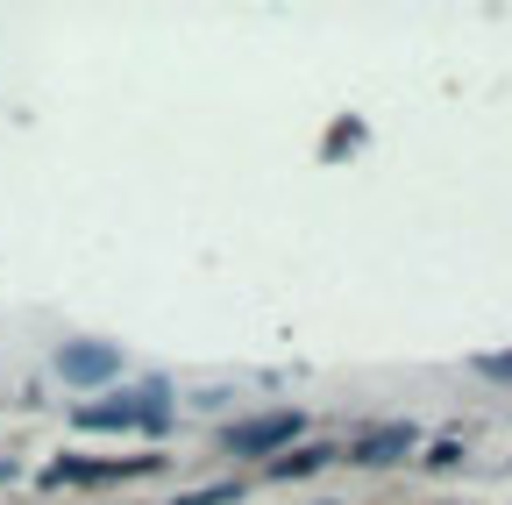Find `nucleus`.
<instances>
[{
    "mask_svg": "<svg viewBox=\"0 0 512 505\" xmlns=\"http://www.w3.org/2000/svg\"><path fill=\"white\" fill-rule=\"evenodd\" d=\"M292 434H306V420H299V413H256V420H235V427L221 434V449L249 463V456H278Z\"/></svg>",
    "mask_w": 512,
    "mask_h": 505,
    "instance_id": "nucleus-1",
    "label": "nucleus"
},
{
    "mask_svg": "<svg viewBox=\"0 0 512 505\" xmlns=\"http://www.w3.org/2000/svg\"><path fill=\"white\" fill-rule=\"evenodd\" d=\"M114 370H121V349H107V342H64L57 349V377H64V385H107Z\"/></svg>",
    "mask_w": 512,
    "mask_h": 505,
    "instance_id": "nucleus-2",
    "label": "nucleus"
},
{
    "mask_svg": "<svg viewBox=\"0 0 512 505\" xmlns=\"http://www.w3.org/2000/svg\"><path fill=\"white\" fill-rule=\"evenodd\" d=\"M150 470V456L143 463H86V456H64V463H50L43 470V484L57 491V484H114V477H143Z\"/></svg>",
    "mask_w": 512,
    "mask_h": 505,
    "instance_id": "nucleus-3",
    "label": "nucleus"
},
{
    "mask_svg": "<svg viewBox=\"0 0 512 505\" xmlns=\"http://www.w3.org/2000/svg\"><path fill=\"white\" fill-rule=\"evenodd\" d=\"M413 441H420V427H413V420H392V427L363 434L349 456H356V463H399V456H413Z\"/></svg>",
    "mask_w": 512,
    "mask_h": 505,
    "instance_id": "nucleus-4",
    "label": "nucleus"
},
{
    "mask_svg": "<svg viewBox=\"0 0 512 505\" xmlns=\"http://www.w3.org/2000/svg\"><path fill=\"white\" fill-rule=\"evenodd\" d=\"M136 420H143L136 399H107V406H86L79 413V427H136Z\"/></svg>",
    "mask_w": 512,
    "mask_h": 505,
    "instance_id": "nucleus-5",
    "label": "nucleus"
},
{
    "mask_svg": "<svg viewBox=\"0 0 512 505\" xmlns=\"http://www.w3.org/2000/svg\"><path fill=\"white\" fill-rule=\"evenodd\" d=\"M470 370H477V377H491V385H512V349H491V356H477Z\"/></svg>",
    "mask_w": 512,
    "mask_h": 505,
    "instance_id": "nucleus-6",
    "label": "nucleus"
},
{
    "mask_svg": "<svg viewBox=\"0 0 512 505\" xmlns=\"http://www.w3.org/2000/svg\"><path fill=\"white\" fill-rule=\"evenodd\" d=\"M235 491H242V484H207V491H185L178 505H235Z\"/></svg>",
    "mask_w": 512,
    "mask_h": 505,
    "instance_id": "nucleus-7",
    "label": "nucleus"
},
{
    "mask_svg": "<svg viewBox=\"0 0 512 505\" xmlns=\"http://www.w3.org/2000/svg\"><path fill=\"white\" fill-rule=\"evenodd\" d=\"M320 463H328V456L306 449V456H285V463H278V477H306V470H320Z\"/></svg>",
    "mask_w": 512,
    "mask_h": 505,
    "instance_id": "nucleus-8",
    "label": "nucleus"
},
{
    "mask_svg": "<svg viewBox=\"0 0 512 505\" xmlns=\"http://www.w3.org/2000/svg\"><path fill=\"white\" fill-rule=\"evenodd\" d=\"M8 477H15V470H8V456H0V484H8Z\"/></svg>",
    "mask_w": 512,
    "mask_h": 505,
    "instance_id": "nucleus-9",
    "label": "nucleus"
}]
</instances>
